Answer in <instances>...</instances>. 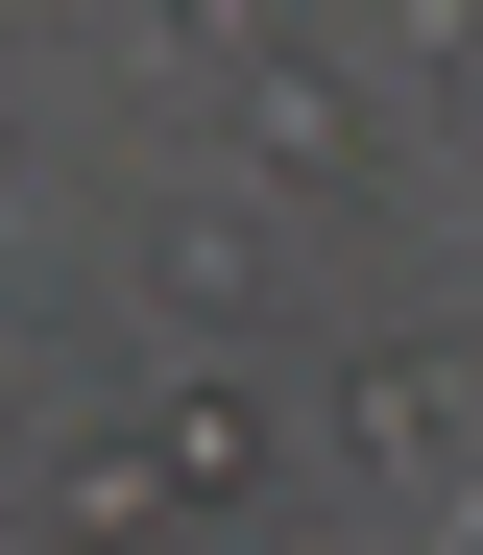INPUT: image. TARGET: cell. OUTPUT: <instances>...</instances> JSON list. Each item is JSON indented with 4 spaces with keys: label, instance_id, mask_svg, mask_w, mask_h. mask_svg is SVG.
Segmentation results:
<instances>
[{
    "label": "cell",
    "instance_id": "6da1fadb",
    "mask_svg": "<svg viewBox=\"0 0 483 555\" xmlns=\"http://www.w3.org/2000/svg\"><path fill=\"white\" fill-rule=\"evenodd\" d=\"M411 98H483V0H411Z\"/></svg>",
    "mask_w": 483,
    "mask_h": 555
},
{
    "label": "cell",
    "instance_id": "3957f363",
    "mask_svg": "<svg viewBox=\"0 0 483 555\" xmlns=\"http://www.w3.org/2000/svg\"><path fill=\"white\" fill-rule=\"evenodd\" d=\"M459 555H483V507H459Z\"/></svg>",
    "mask_w": 483,
    "mask_h": 555
},
{
    "label": "cell",
    "instance_id": "7a4b0ae2",
    "mask_svg": "<svg viewBox=\"0 0 483 555\" xmlns=\"http://www.w3.org/2000/svg\"><path fill=\"white\" fill-rule=\"evenodd\" d=\"M169 25H193V49H242V25H266V0H169Z\"/></svg>",
    "mask_w": 483,
    "mask_h": 555
}]
</instances>
